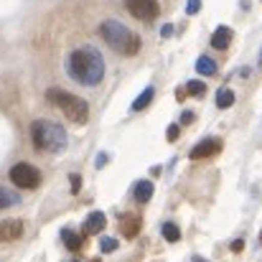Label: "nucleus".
I'll return each instance as SVG.
<instances>
[{
	"label": "nucleus",
	"instance_id": "obj_1",
	"mask_svg": "<svg viewBox=\"0 0 262 262\" xmlns=\"http://www.w3.org/2000/svg\"><path fill=\"white\" fill-rule=\"evenodd\" d=\"M67 67H69L72 79L84 87H94L104 79V59L94 46H82V49L72 51Z\"/></svg>",
	"mask_w": 262,
	"mask_h": 262
},
{
	"label": "nucleus",
	"instance_id": "obj_2",
	"mask_svg": "<svg viewBox=\"0 0 262 262\" xmlns=\"http://www.w3.org/2000/svg\"><path fill=\"white\" fill-rule=\"evenodd\" d=\"M99 33H102V38L107 41V46L115 49L117 54L135 56V54L140 51V38H138L127 26H122L120 20H104V23L99 26Z\"/></svg>",
	"mask_w": 262,
	"mask_h": 262
},
{
	"label": "nucleus",
	"instance_id": "obj_3",
	"mask_svg": "<svg viewBox=\"0 0 262 262\" xmlns=\"http://www.w3.org/2000/svg\"><path fill=\"white\" fill-rule=\"evenodd\" d=\"M31 138H33L36 150H41V153H61L67 148V143H69L64 127L61 125H54V122H46V120L33 122Z\"/></svg>",
	"mask_w": 262,
	"mask_h": 262
},
{
	"label": "nucleus",
	"instance_id": "obj_4",
	"mask_svg": "<svg viewBox=\"0 0 262 262\" xmlns=\"http://www.w3.org/2000/svg\"><path fill=\"white\" fill-rule=\"evenodd\" d=\"M64 115H67V120L69 122H74V125H84L89 120V104L82 99V97H77V94H72V92H64V89H49V94H46Z\"/></svg>",
	"mask_w": 262,
	"mask_h": 262
},
{
	"label": "nucleus",
	"instance_id": "obj_5",
	"mask_svg": "<svg viewBox=\"0 0 262 262\" xmlns=\"http://www.w3.org/2000/svg\"><path fill=\"white\" fill-rule=\"evenodd\" d=\"M10 181L18 186V188H38V183H41V173H38V168H33V166H28V163H18V166H13L10 168Z\"/></svg>",
	"mask_w": 262,
	"mask_h": 262
},
{
	"label": "nucleus",
	"instance_id": "obj_6",
	"mask_svg": "<svg viewBox=\"0 0 262 262\" xmlns=\"http://www.w3.org/2000/svg\"><path fill=\"white\" fill-rule=\"evenodd\" d=\"M125 8L138 18V20H156L161 13L158 0H125Z\"/></svg>",
	"mask_w": 262,
	"mask_h": 262
},
{
	"label": "nucleus",
	"instance_id": "obj_7",
	"mask_svg": "<svg viewBox=\"0 0 262 262\" xmlns=\"http://www.w3.org/2000/svg\"><path fill=\"white\" fill-rule=\"evenodd\" d=\"M219 150H222V140H216V138H206V140H201V143L191 150V161L211 158V156H216Z\"/></svg>",
	"mask_w": 262,
	"mask_h": 262
},
{
	"label": "nucleus",
	"instance_id": "obj_8",
	"mask_svg": "<svg viewBox=\"0 0 262 262\" xmlns=\"http://www.w3.org/2000/svg\"><path fill=\"white\" fill-rule=\"evenodd\" d=\"M23 234V222L20 219H5L0 222V242H15Z\"/></svg>",
	"mask_w": 262,
	"mask_h": 262
},
{
	"label": "nucleus",
	"instance_id": "obj_9",
	"mask_svg": "<svg viewBox=\"0 0 262 262\" xmlns=\"http://www.w3.org/2000/svg\"><path fill=\"white\" fill-rule=\"evenodd\" d=\"M104 224H107L104 214H102V211H92L87 219H84V224H82V234H84V237L99 234V232L104 229Z\"/></svg>",
	"mask_w": 262,
	"mask_h": 262
},
{
	"label": "nucleus",
	"instance_id": "obj_10",
	"mask_svg": "<svg viewBox=\"0 0 262 262\" xmlns=\"http://www.w3.org/2000/svg\"><path fill=\"white\" fill-rule=\"evenodd\" d=\"M232 36H234V33H232L229 26H219V28L214 31V36H211V46L219 49V51H224V49L232 43Z\"/></svg>",
	"mask_w": 262,
	"mask_h": 262
},
{
	"label": "nucleus",
	"instance_id": "obj_11",
	"mask_svg": "<svg viewBox=\"0 0 262 262\" xmlns=\"http://www.w3.org/2000/svg\"><path fill=\"white\" fill-rule=\"evenodd\" d=\"M120 229H122V234H125L127 239H133V237L140 232V216H135V214H125Z\"/></svg>",
	"mask_w": 262,
	"mask_h": 262
},
{
	"label": "nucleus",
	"instance_id": "obj_12",
	"mask_svg": "<svg viewBox=\"0 0 262 262\" xmlns=\"http://www.w3.org/2000/svg\"><path fill=\"white\" fill-rule=\"evenodd\" d=\"M133 193H135V199H138L140 204H148L150 196H153V183H150V181H138Z\"/></svg>",
	"mask_w": 262,
	"mask_h": 262
},
{
	"label": "nucleus",
	"instance_id": "obj_13",
	"mask_svg": "<svg viewBox=\"0 0 262 262\" xmlns=\"http://www.w3.org/2000/svg\"><path fill=\"white\" fill-rule=\"evenodd\" d=\"M61 239H64V245H67L72 252H79V250H82V245H84V242H82V237H79L77 232H72V229H64V232H61Z\"/></svg>",
	"mask_w": 262,
	"mask_h": 262
},
{
	"label": "nucleus",
	"instance_id": "obj_14",
	"mask_svg": "<svg viewBox=\"0 0 262 262\" xmlns=\"http://www.w3.org/2000/svg\"><path fill=\"white\" fill-rule=\"evenodd\" d=\"M196 72H199L201 77H214V74H216V64H214L209 56H201V59L196 61Z\"/></svg>",
	"mask_w": 262,
	"mask_h": 262
},
{
	"label": "nucleus",
	"instance_id": "obj_15",
	"mask_svg": "<svg viewBox=\"0 0 262 262\" xmlns=\"http://www.w3.org/2000/svg\"><path fill=\"white\" fill-rule=\"evenodd\" d=\"M20 199H18V193L15 191H10V188H5V186H0V209H10V206H15Z\"/></svg>",
	"mask_w": 262,
	"mask_h": 262
},
{
	"label": "nucleus",
	"instance_id": "obj_16",
	"mask_svg": "<svg viewBox=\"0 0 262 262\" xmlns=\"http://www.w3.org/2000/svg\"><path fill=\"white\" fill-rule=\"evenodd\" d=\"M153 94H156V89H153V87L143 89V94H140V97H138V99L133 102V110H135V112H140V110H145V107H148V104L153 102Z\"/></svg>",
	"mask_w": 262,
	"mask_h": 262
},
{
	"label": "nucleus",
	"instance_id": "obj_17",
	"mask_svg": "<svg viewBox=\"0 0 262 262\" xmlns=\"http://www.w3.org/2000/svg\"><path fill=\"white\" fill-rule=\"evenodd\" d=\"M234 104V92L232 89H219L216 92V107L219 110H227V107H232Z\"/></svg>",
	"mask_w": 262,
	"mask_h": 262
},
{
	"label": "nucleus",
	"instance_id": "obj_18",
	"mask_svg": "<svg viewBox=\"0 0 262 262\" xmlns=\"http://www.w3.org/2000/svg\"><path fill=\"white\" fill-rule=\"evenodd\" d=\"M163 237H166L168 242H178V239H181V229L176 227L173 222H166V224H163Z\"/></svg>",
	"mask_w": 262,
	"mask_h": 262
},
{
	"label": "nucleus",
	"instance_id": "obj_19",
	"mask_svg": "<svg viewBox=\"0 0 262 262\" xmlns=\"http://www.w3.org/2000/svg\"><path fill=\"white\" fill-rule=\"evenodd\" d=\"M186 92H188L191 97H201V94L206 92V84H204V82H196V79H193V82H188V84H186Z\"/></svg>",
	"mask_w": 262,
	"mask_h": 262
},
{
	"label": "nucleus",
	"instance_id": "obj_20",
	"mask_svg": "<svg viewBox=\"0 0 262 262\" xmlns=\"http://www.w3.org/2000/svg\"><path fill=\"white\" fill-rule=\"evenodd\" d=\"M99 250H102V252H115V250H117V239H112V237H104V239L99 242Z\"/></svg>",
	"mask_w": 262,
	"mask_h": 262
},
{
	"label": "nucleus",
	"instance_id": "obj_21",
	"mask_svg": "<svg viewBox=\"0 0 262 262\" xmlns=\"http://www.w3.org/2000/svg\"><path fill=\"white\" fill-rule=\"evenodd\" d=\"M199 10H201V0H188V3H186V13H188V15H196Z\"/></svg>",
	"mask_w": 262,
	"mask_h": 262
},
{
	"label": "nucleus",
	"instance_id": "obj_22",
	"mask_svg": "<svg viewBox=\"0 0 262 262\" xmlns=\"http://www.w3.org/2000/svg\"><path fill=\"white\" fill-rule=\"evenodd\" d=\"M69 178H72V193H79V188H82V176L72 173Z\"/></svg>",
	"mask_w": 262,
	"mask_h": 262
},
{
	"label": "nucleus",
	"instance_id": "obj_23",
	"mask_svg": "<svg viewBox=\"0 0 262 262\" xmlns=\"http://www.w3.org/2000/svg\"><path fill=\"white\" fill-rule=\"evenodd\" d=\"M178 133H181V130H178V125H171L166 135H168V140H171V143H176V140H178Z\"/></svg>",
	"mask_w": 262,
	"mask_h": 262
},
{
	"label": "nucleus",
	"instance_id": "obj_24",
	"mask_svg": "<svg viewBox=\"0 0 262 262\" xmlns=\"http://www.w3.org/2000/svg\"><path fill=\"white\" fill-rule=\"evenodd\" d=\"M193 117H196L193 112H183V115H181V125H191V122H193Z\"/></svg>",
	"mask_w": 262,
	"mask_h": 262
},
{
	"label": "nucleus",
	"instance_id": "obj_25",
	"mask_svg": "<svg viewBox=\"0 0 262 262\" xmlns=\"http://www.w3.org/2000/svg\"><path fill=\"white\" fill-rule=\"evenodd\" d=\"M242 250H245V242L242 239H234L232 242V252H242Z\"/></svg>",
	"mask_w": 262,
	"mask_h": 262
},
{
	"label": "nucleus",
	"instance_id": "obj_26",
	"mask_svg": "<svg viewBox=\"0 0 262 262\" xmlns=\"http://www.w3.org/2000/svg\"><path fill=\"white\" fill-rule=\"evenodd\" d=\"M107 158H110L107 153H99V156H97V168H102V166L107 163Z\"/></svg>",
	"mask_w": 262,
	"mask_h": 262
},
{
	"label": "nucleus",
	"instance_id": "obj_27",
	"mask_svg": "<svg viewBox=\"0 0 262 262\" xmlns=\"http://www.w3.org/2000/svg\"><path fill=\"white\" fill-rule=\"evenodd\" d=\"M161 33H163V36H166V38H168V36H171V33H173V26H163V31H161Z\"/></svg>",
	"mask_w": 262,
	"mask_h": 262
},
{
	"label": "nucleus",
	"instance_id": "obj_28",
	"mask_svg": "<svg viewBox=\"0 0 262 262\" xmlns=\"http://www.w3.org/2000/svg\"><path fill=\"white\" fill-rule=\"evenodd\" d=\"M191 262H209V260H204V257H193Z\"/></svg>",
	"mask_w": 262,
	"mask_h": 262
},
{
	"label": "nucleus",
	"instance_id": "obj_29",
	"mask_svg": "<svg viewBox=\"0 0 262 262\" xmlns=\"http://www.w3.org/2000/svg\"><path fill=\"white\" fill-rule=\"evenodd\" d=\"M260 64H262V54H260Z\"/></svg>",
	"mask_w": 262,
	"mask_h": 262
}]
</instances>
